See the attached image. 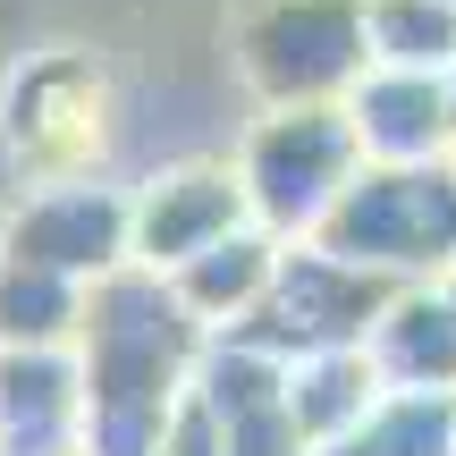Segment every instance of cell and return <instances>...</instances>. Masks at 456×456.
Wrapping results in <instances>:
<instances>
[{"label": "cell", "mask_w": 456, "mask_h": 456, "mask_svg": "<svg viewBox=\"0 0 456 456\" xmlns=\"http://www.w3.org/2000/svg\"><path fill=\"white\" fill-rule=\"evenodd\" d=\"M254 220L237 186V161H178V169H152L135 186V228H127V262L144 271H178L195 262L203 245H220L228 228Z\"/></svg>", "instance_id": "obj_9"}, {"label": "cell", "mask_w": 456, "mask_h": 456, "mask_svg": "<svg viewBox=\"0 0 456 456\" xmlns=\"http://www.w3.org/2000/svg\"><path fill=\"white\" fill-rule=\"evenodd\" d=\"M186 389L212 406L220 423V456H313L305 423H296L288 406V363L262 355L254 338H237V330H212L195 355V380Z\"/></svg>", "instance_id": "obj_8"}, {"label": "cell", "mask_w": 456, "mask_h": 456, "mask_svg": "<svg viewBox=\"0 0 456 456\" xmlns=\"http://www.w3.org/2000/svg\"><path fill=\"white\" fill-rule=\"evenodd\" d=\"M448 118H456V60H448Z\"/></svg>", "instance_id": "obj_20"}, {"label": "cell", "mask_w": 456, "mask_h": 456, "mask_svg": "<svg viewBox=\"0 0 456 456\" xmlns=\"http://www.w3.org/2000/svg\"><path fill=\"white\" fill-rule=\"evenodd\" d=\"M440 296H448V305H456V262H448V271H440Z\"/></svg>", "instance_id": "obj_19"}, {"label": "cell", "mask_w": 456, "mask_h": 456, "mask_svg": "<svg viewBox=\"0 0 456 456\" xmlns=\"http://www.w3.org/2000/svg\"><path fill=\"white\" fill-rule=\"evenodd\" d=\"M363 355L380 363L389 389L414 397H456V305L440 296V279H414V288L389 296V313L372 322Z\"/></svg>", "instance_id": "obj_12"}, {"label": "cell", "mask_w": 456, "mask_h": 456, "mask_svg": "<svg viewBox=\"0 0 456 456\" xmlns=\"http://www.w3.org/2000/svg\"><path fill=\"white\" fill-rule=\"evenodd\" d=\"M363 169L355 118L346 102H288V110H262L237 144V186L254 203V228H271L279 245L313 237L330 220V203L346 195V178Z\"/></svg>", "instance_id": "obj_3"}, {"label": "cell", "mask_w": 456, "mask_h": 456, "mask_svg": "<svg viewBox=\"0 0 456 456\" xmlns=\"http://www.w3.org/2000/svg\"><path fill=\"white\" fill-rule=\"evenodd\" d=\"M85 279L0 254V346H77Z\"/></svg>", "instance_id": "obj_15"}, {"label": "cell", "mask_w": 456, "mask_h": 456, "mask_svg": "<svg viewBox=\"0 0 456 456\" xmlns=\"http://www.w3.org/2000/svg\"><path fill=\"white\" fill-rule=\"evenodd\" d=\"M271 271H279V237L245 220V228H228L220 245H203L195 262H178V271H169V288L186 296V313H195L203 330H237L245 313L262 305Z\"/></svg>", "instance_id": "obj_13"}, {"label": "cell", "mask_w": 456, "mask_h": 456, "mask_svg": "<svg viewBox=\"0 0 456 456\" xmlns=\"http://www.w3.org/2000/svg\"><path fill=\"white\" fill-rule=\"evenodd\" d=\"M161 456H220V423H212V406H203L195 389L169 406V431H161Z\"/></svg>", "instance_id": "obj_18"}, {"label": "cell", "mask_w": 456, "mask_h": 456, "mask_svg": "<svg viewBox=\"0 0 456 456\" xmlns=\"http://www.w3.org/2000/svg\"><path fill=\"white\" fill-rule=\"evenodd\" d=\"M127 228H135V195H118V186H102L94 169H85V178L26 186V195L9 203V220H0V254L68 271V279L94 288L102 271L127 262Z\"/></svg>", "instance_id": "obj_7"}, {"label": "cell", "mask_w": 456, "mask_h": 456, "mask_svg": "<svg viewBox=\"0 0 456 456\" xmlns=\"http://www.w3.org/2000/svg\"><path fill=\"white\" fill-rule=\"evenodd\" d=\"M363 43H372V68H431V77H448L456 0H363Z\"/></svg>", "instance_id": "obj_17"}, {"label": "cell", "mask_w": 456, "mask_h": 456, "mask_svg": "<svg viewBox=\"0 0 456 456\" xmlns=\"http://www.w3.org/2000/svg\"><path fill=\"white\" fill-rule=\"evenodd\" d=\"M389 296H397V279H380V271H363V262L330 254V245L296 237V245H279V271H271V288H262V305L237 322V338H254L262 355H279V363L330 355V346H363L372 322L389 313Z\"/></svg>", "instance_id": "obj_5"}, {"label": "cell", "mask_w": 456, "mask_h": 456, "mask_svg": "<svg viewBox=\"0 0 456 456\" xmlns=\"http://www.w3.org/2000/svg\"><path fill=\"white\" fill-rule=\"evenodd\" d=\"M313 245L397 279V288L440 279L456 262V152L448 161H363L346 195L330 203V220L313 228Z\"/></svg>", "instance_id": "obj_2"}, {"label": "cell", "mask_w": 456, "mask_h": 456, "mask_svg": "<svg viewBox=\"0 0 456 456\" xmlns=\"http://www.w3.org/2000/svg\"><path fill=\"white\" fill-rule=\"evenodd\" d=\"M228 60H237L245 94L262 110L346 102V85L372 68L363 0H245L237 26H228Z\"/></svg>", "instance_id": "obj_4"}, {"label": "cell", "mask_w": 456, "mask_h": 456, "mask_svg": "<svg viewBox=\"0 0 456 456\" xmlns=\"http://www.w3.org/2000/svg\"><path fill=\"white\" fill-rule=\"evenodd\" d=\"M346 118H355L363 161H448L456 152L448 77L431 68H363L346 85Z\"/></svg>", "instance_id": "obj_10"}, {"label": "cell", "mask_w": 456, "mask_h": 456, "mask_svg": "<svg viewBox=\"0 0 456 456\" xmlns=\"http://www.w3.org/2000/svg\"><path fill=\"white\" fill-rule=\"evenodd\" d=\"M212 330L186 313L169 271L118 262L85 288L77 322V372H85V431L77 456H161L169 406L195 380V355Z\"/></svg>", "instance_id": "obj_1"}, {"label": "cell", "mask_w": 456, "mask_h": 456, "mask_svg": "<svg viewBox=\"0 0 456 456\" xmlns=\"http://www.w3.org/2000/svg\"><path fill=\"white\" fill-rule=\"evenodd\" d=\"M85 372L77 346H0V456H77Z\"/></svg>", "instance_id": "obj_11"}, {"label": "cell", "mask_w": 456, "mask_h": 456, "mask_svg": "<svg viewBox=\"0 0 456 456\" xmlns=\"http://www.w3.org/2000/svg\"><path fill=\"white\" fill-rule=\"evenodd\" d=\"M380 397H389V380H380V363L363 355V346H330V355H296L288 363V406H296V423H305L313 448L355 431Z\"/></svg>", "instance_id": "obj_14"}, {"label": "cell", "mask_w": 456, "mask_h": 456, "mask_svg": "<svg viewBox=\"0 0 456 456\" xmlns=\"http://www.w3.org/2000/svg\"><path fill=\"white\" fill-rule=\"evenodd\" d=\"M0 135H9V161L26 169V186L85 178L102 161V135H110V85H102L94 51H34L9 77Z\"/></svg>", "instance_id": "obj_6"}, {"label": "cell", "mask_w": 456, "mask_h": 456, "mask_svg": "<svg viewBox=\"0 0 456 456\" xmlns=\"http://www.w3.org/2000/svg\"><path fill=\"white\" fill-rule=\"evenodd\" d=\"M313 456H456V397H414L389 389L355 431L322 440Z\"/></svg>", "instance_id": "obj_16"}]
</instances>
